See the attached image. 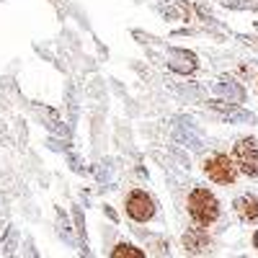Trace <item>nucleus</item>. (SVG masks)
Returning a JSON list of instances; mask_svg holds the SVG:
<instances>
[{
  "label": "nucleus",
  "mask_w": 258,
  "mask_h": 258,
  "mask_svg": "<svg viewBox=\"0 0 258 258\" xmlns=\"http://www.w3.org/2000/svg\"><path fill=\"white\" fill-rule=\"evenodd\" d=\"M145 253L137 250L135 245H126V243H119L114 250H111V258H142Z\"/></svg>",
  "instance_id": "7"
},
{
  "label": "nucleus",
  "mask_w": 258,
  "mask_h": 258,
  "mask_svg": "<svg viewBox=\"0 0 258 258\" xmlns=\"http://www.w3.org/2000/svg\"><path fill=\"white\" fill-rule=\"evenodd\" d=\"M253 245H255V248H258V232H255V235H253Z\"/></svg>",
  "instance_id": "8"
},
{
  "label": "nucleus",
  "mask_w": 258,
  "mask_h": 258,
  "mask_svg": "<svg viewBox=\"0 0 258 258\" xmlns=\"http://www.w3.org/2000/svg\"><path fill=\"white\" fill-rule=\"evenodd\" d=\"M124 209H126V214H129L135 222H147V220H153V214H155V202H153V197H150V194L135 188V191L126 197Z\"/></svg>",
  "instance_id": "4"
},
{
  "label": "nucleus",
  "mask_w": 258,
  "mask_h": 258,
  "mask_svg": "<svg viewBox=\"0 0 258 258\" xmlns=\"http://www.w3.org/2000/svg\"><path fill=\"white\" fill-rule=\"evenodd\" d=\"M204 173H207L214 183L227 186V183H235V178H238V165H235L232 158L217 153V155H212V158L204 160Z\"/></svg>",
  "instance_id": "2"
},
{
  "label": "nucleus",
  "mask_w": 258,
  "mask_h": 258,
  "mask_svg": "<svg viewBox=\"0 0 258 258\" xmlns=\"http://www.w3.org/2000/svg\"><path fill=\"white\" fill-rule=\"evenodd\" d=\"M232 158H235V165H238L240 173L258 176V142L253 137L238 140V145L232 150Z\"/></svg>",
  "instance_id": "3"
},
{
  "label": "nucleus",
  "mask_w": 258,
  "mask_h": 258,
  "mask_svg": "<svg viewBox=\"0 0 258 258\" xmlns=\"http://www.w3.org/2000/svg\"><path fill=\"white\" fill-rule=\"evenodd\" d=\"M188 214H191V220L207 227L212 225L214 220L220 217V202L214 199V194L207 191V188H194L188 194Z\"/></svg>",
  "instance_id": "1"
},
{
  "label": "nucleus",
  "mask_w": 258,
  "mask_h": 258,
  "mask_svg": "<svg viewBox=\"0 0 258 258\" xmlns=\"http://www.w3.org/2000/svg\"><path fill=\"white\" fill-rule=\"evenodd\" d=\"M235 212L243 222H258V199L255 197H240L235 199Z\"/></svg>",
  "instance_id": "6"
},
{
  "label": "nucleus",
  "mask_w": 258,
  "mask_h": 258,
  "mask_svg": "<svg viewBox=\"0 0 258 258\" xmlns=\"http://www.w3.org/2000/svg\"><path fill=\"white\" fill-rule=\"evenodd\" d=\"M183 245L191 250V253H204L209 248V235L207 230L199 225V227H191L186 235H183Z\"/></svg>",
  "instance_id": "5"
}]
</instances>
